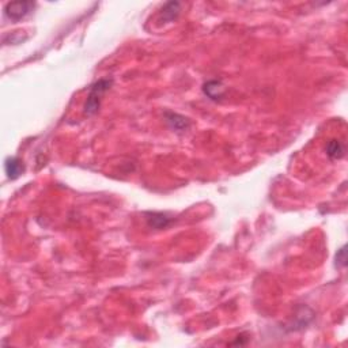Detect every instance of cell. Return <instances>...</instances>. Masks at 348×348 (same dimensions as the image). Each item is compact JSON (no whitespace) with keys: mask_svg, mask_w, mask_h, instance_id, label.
I'll return each instance as SVG.
<instances>
[{"mask_svg":"<svg viewBox=\"0 0 348 348\" xmlns=\"http://www.w3.org/2000/svg\"><path fill=\"white\" fill-rule=\"evenodd\" d=\"M220 83L219 82H215V87H211L209 86V83H207L206 86H204V91H206V94H207L209 98H218V97L222 96V93H220Z\"/></svg>","mask_w":348,"mask_h":348,"instance_id":"cell-6","label":"cell"},{"mask_svg":"<svg viewBox=\"0 0 348 348\" xmlns=\"http://www.w3.org/2000/svg\"><path fill=\"white\" fill-rule=\"evenodd\" d=\"M4 170H6L7 177L10 180H17L18 177H21L25 172V165L19 158L10 157L7 158L6 162H4Z\"/></svg>","mask_w":348,"mask_h":348,"instance_id":"cell-3","label":"cell"},{"mask_svg":"<svg viewBox=\"0 0 348 348\" xmlns=\"http://www.w3.org/2000/svg\"><path fill=\"white\" fill-rule=\"evenodd\" d=\"M347 258H346V247H342L336 254V265L337 267H346Z\"/></svg>","mask_w":348,"mask_h":348,"instance_id":"cell-7","label":"cell"},{"mask_svg":"<svg viewBox=\"0 0 348 348\" xmlns=\"http://www.w3.org/2000/svg\"><path fill=\"white\" fill-rule=\"evenodd\" d=\"M110 86H112V79H101L91 86L90 94L87 97V101L84 105V113L87 116H93L98 112L100 105H101L102 94L109 90Z\"/></svg>","mask_w":348,"mask_h":348,"instance_id":"cell-1","label":"cell"},{"mask_svg":"<svg viewBox=\"0 0 348 348\" xmlns=\"http://www.w3.org/2000/svg\"><path fill=\"white\" fill-rule=\"evenodd\" d=\"M326 155L331 159H340L344 155V146L340 140L337 139H332L325 147Z\"/></svg>","mask_w":348,"mask_h":348,"instance_id":"cell-4","label":"cell"},{"mask_svg":"<svg viewBox=\"0 0 348 348\" xmlns=\"http://www.w3.org/2000/svg\"><path fill=\"white\" fill-rule=\"evenodd\" d=\"M35 3L33 1H17V3H7L4 8V14L11 21H21L28 17L33 11Z\"/></svg>","mask_w":348,"mask_h":348,"instance_id":"cell-2","label":"cell"},{"mask_svg":"<svg viewBox=\"0 0 348 348\" xmlns=\"http://www.w3.org/2000/svg\"><path fill=\"white\" fill-rule=\"evenodd\" d=\"M178 12H180V3L172 1V3H168L166 6L163 7L162 17L166 21H172V19H174V18L178 15Z\"/></svg>","mask_w":348,"mask_h":348,"instance_id":"cell-5","label":"cell"}]
</instances>
